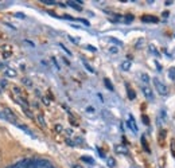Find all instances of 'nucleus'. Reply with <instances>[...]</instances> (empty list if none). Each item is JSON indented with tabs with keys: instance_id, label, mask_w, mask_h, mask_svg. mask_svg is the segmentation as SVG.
<instances>
[{
	"instance_id": "obj_1",
	"label": "nucleus",
	"mask_w": 175,
	"mask_h": 168,
	"mask_svg": "<svg viewBox=\"0 0 175 168\" xmlns=\"http://www.w3.org/2000/svg\"><path fill=\"white\" fill-rule=\"evenodd\" d=\"M8 168H55L49 160L44 159H23L9 165Z\"/></svg>"
},
{
	"instance_id": "obj_2",
	"label": "nucleus",
	"mask_w": 175,
	"mask_h": 168,
	"mask_svg": "<svg viewBox=\"0 0 175 168\" xmlns=\"http://www.w3.org/2000/svg\"><path fill=\"white\" fill-rule=\"evenodd\" d=\"M0 119L6 120V121L11 122V124H16L18 122L16 114H15L11 109H8V108H6V109H3L1 112H0Z\"/></svg>"
},
{
	"instance_id": "obj_3",
	"label": "nucleus",
	"mask_w": 175,
	"mask_h": 168,
	"mask_svg": "<svg viewBox=\"0 0 175 168\" xmlns=\"http://www.w3.org/2000/svg\"><path fill=\"white\" fill-rule=\"evenodd\" d=\"M154 86H155V89L158 90V93H159V94H162V96L168 94V87H167L162 81H159L158 78L154 79Z\"/></svg>"
},
{
	"instance_id": "obj_4",
	"label": "nucleus",
	"mask_w": 175,
	"mask_h": 168,
	"mask_svg": "<svg viewBox=\"0 0 175 168\" xmlns=\"http://www.w3.org/2000/svg\"><path fill=\"white\" fill-rule=\"evenodd\" d=\"M141 20H143L144 23H158L159 19H158L156 16H152V15H143V16H141Z\"/></svg>"
},
{
	"instance_id": "obj_5",
	"label": "nucleus",
	"mask_w": 175,
	"mask_h": 168,
	"mask_svg": "<svg viewBox=\"0 0 175 168\" xmlns=\"http://www.w3.org/2000/svg\"><path fill=\"white\" fill-rule=\"evenodd\" d=\"M114 151H116L117 153H121V155H128V148L122 144L116 145V147H114Z\"/></svg>"
},
{
	"instance_id": "obj_6",
	"label": "nucleus",
	"mask_w": 175,
	"mask_h": 168,
	"mask_svg": "<svg viewBox=\"0 0 175 168\" xmlns=\"http://www.w3.org/2000/svg\"><path fill=\"white\" fill-rule=\"evenodd\" d=\"M127 125H128V127L132 129V132L137 133V125H136V122H135V119L132 116H129V120L127 121Z\"/></svg>"
},
{
	"instance_id": "obj_7",
	"label": "nucleus",
	"mask_w": 175,
	"mask_h": 168,
	"mask_svg": "<svg viewBox=\"0 0 175 168\" xmlns=\"http://www.w3.org/2000/svg\"><path fill=\"white\" fill-rule=\"evenodd\" d=\"M4 76L8 77V78H15V77H16V70L12 69V67H7V69L4 70Z\"/></svg>"
},
{
	"instance_id": "obj_8",
	"label": "nucleus",
	"mask_w": 175,
	"mask_h": 168,
	"mask_svg": "<svg viewBox=\"0 0 175 168\" xmlns=\"http://www.w3.org/2000/svg\"><path fill=\"white\" fill-rule=\"evenodd\" d=\"M141 90H143L144 96H146L148 100H151V101H152V100H154V93H152V90L149 89V87H147V86H143V89H141Z\"/></svg>"
},
{
	"instance_id": "obj_9",
	"label": "nucleus",
	"mask_w": 175,
	"mask_h": 168,
	"mask_svg": "<svg viewBox=\"0 0 175 168\" xmlns=\"http://www.w3.org/2000/svg\"><path fill=\"white\" fill-rule=\"evenodd\" d=\"M166 136H167V130L162 129L160 133H159V137H158V140H159V143H160L162 147H164V139H166Z\"/></svg>"
},
{
	"instance_id": "obj_10",
	"label": "nucleus",
	"mask_w": 175,
	"mask_h": 168,
	"mask_svg": "<svg viewBox=\"0 0 175 168\" xmlns=\"http://www.w3.org/2000/svg\"><path fill=\"white\" fill-rule=\"evenodd\" d=\"M16 125H18V128H19V129L24 130V132H26L27 135H30V136H31V137H35V136H34V133H32V130L30 129L28 127H26V125H22V124H16Z\"/></svg>"
},
{
	"instance_id": "obj_11",
	"label": "nucleus",
	"mask_w": 175,
	"mask_h": 168,
	"mask_svg": "<svg viewBox=\"0 0 175 168\" xmlns=\"http://www.w3.org/2000/svg\"><path fill=\"white\" fill-rule=\"evenodd\" d=\"M78 4H81V1H67V6H70L77 11H81V6H78Z\"/></svg>"
},
{
	"instance_id": "obj_12",
	"label": "nucleus",
	"mask_w": 175,
	"mask_h": 168,
	"mask_svg": "<svg viewBox=\"0 0 175 168\" xmlns=\"http://www.w3.org/2000/svg\"><path fill=\"white\" fill-rule=\"evenodd\" d=\"M141 147H143V149L146 152H149L151 149H149V145H148V143H147V140H146V137L144 136H141Z\"/></svg>"
},
{
	"instance_id": "obj_13",
	"label": "nucleus",
	"mask_w": 175,
	"mask_h": 168,
	"mask_svg": "<svg viewBox=\"0 0 175 168\" xmlns=\"http://www.w3.org/2000/svg\"><path fill=\"white\" fill-rule=\"evenodd\" d=\"M106 165H108L109 168L116 167V160H114L113 157H108V159H106Z\"/></svg>"
},
{
	"instance_id": "obj_14",
	"label": "nucleus",
	"mask_w": 175,
	"mask_h": 168,
	"mask_svg": "<svg viewBox=\"0 0 175 168\" xmlns=\"http://www.w3.org/2000/svg\"><path fill=\"white\" fill-rule=\"evenodd\" d=\"M127 93H128V98H129V100H135L136 94H135V92L128 86V85H127Z\"/></svg>"
},
{
	"instance_id": "obj_15",
	"label": "nucleus",
	"mask_w": 175,
	"mask_h": 168,
	"mask_svg": "<svg viewBox=\"0 0 175 168\" xmlns=\"http://www.w3.org/2000/svg\"><path fill=\"white\" fill-rule=\"evenodd\" d=\"M129 67H131V61H124V62L121 63V69L124 70V71L129 70Z\"/></svg>"
},
{
	"instance_id": "obj_16",
	"label": "nucleus",
	"mask_w": 175,
	"mask_h": 168,
	"mask_svg": "<svg viewBox=\"0 0 175 168\" xmlns=\"http://www.w3.org/2000/svg\"><path fill=\"white\" fill-rule=\"evenodd\" d=\"M170 147H171V155L175 157V139L170 140Z\"/></svg>"
},
{
	"instance_id": "obj_17",
	"label": "nucleus",
	"mask_w": 175,
	"mask_h": 168,
	"mask_svg": "<svg viewBox=\"0 0 175 168\" xmlns=\"http://www.w3.org/2000/svg\"><path fill=\"white\" fill-rule=\"evenodd\" d=\"M104 85L106 86V89H108V90H113V85L111 84V81H109L108 78H105V79H104Z\"/></svg>"
},
{
	"instance_id": "obj_18",
	"label": "nucleus",
	"mask_w": 175,
	"mask_h": 168,
	"mask_svg": "<svg viewBox=\"0 0 175 168\" xmlns=\"http://www.w3.org/2000/svg\"><path fill=\"white\" fill-rule=\"evenodd\" d=\"M82 63H84V66L86 67V70H88V71H90V73H94V69H93V67H92V66H90V65H89V63H88L86 61H84V59H82Z\"/></svg>"
},
{
	"instance_id": "obj_19",
	"label": "nucleus",
	"mask_w": 175,
	"mask_h": 168,
	"mask_svg": "<svg viewBox=\"0 0 175 168\" xmlns=\"http://www.w3.org/2000/svg\"><path fill=\"white\" fill-rule=\"evenodd\" d=\"M168 77L170 79H172V81H175V67H171L168 71Z\"/></svg>"
},
{
	"instance_id": "obj_20",
	"label": "nucleus",
	"mask_w": 175,
	"mask_h": 168,
	"mask_svg": "<svg viewBox=\"0 0 175 168\" xmlns=\"http://www.w3.org/2000/svg\"><path fill=\"white\" fill-rule=\"evenodd\" d=\"M81 160H82V161H85V163H89V164H93V163H94V160L92 159V157H88V156H82Z\"/></svg>"
},
{
	"instance_id": "obj_21",
	"label": "nucleus",
	"mask_w": 175,
	"mask_h": 168,
	"mask_svg": "<svg viewBox=\"0 0 175 168\" xmlns=\"http://www.w3.org/2000/svg\"><path fill=\"white\" fill-rule=\"evenodd\" d=\"M69 117H70V124L71 125H74V127H78V121H77L76 119H74L71 114H69Z\"/></svg>"
},
{
	"instance_id": "obj_22",
	"label": "nucleus",
	"mask_w": 175,
	"mask_h": 168,
	"mask_svg": "<svg viewBox=\"0 0 175 168\" xmlns=\"http://www.w3.org/2000/svg\"><path fill=\"white\" fill-rule=\"evenodd\" d=\"M38 121H39V124H41V127H46V124H44V119H43V116L42 114H39L38 116Z\"/></svg>"
},
{
	"instance_id": "obj_23",
	"label": "nucleus",
	"mask_w": 175,
	"mask_h": 168,
	"mask_svg": "<svg viewBox=\"0 0 175 168\" xmlns=\"http://www.w3.org/2000/svg\"><path fill=\"white\" fill-rule=\"evenodd\" d=\"M23 109H24V113H26V114H27V116H28V117H30V119H34V114H32V113H31V110H30V109H28V108H23Z\"/></svg>"
},
{
	"instance_id": "obj_24",
	"label": "nucleus",
	"mask_w": 175,
	"mask_h": 168,
	"mask_svg": "<svg viewBox=\"0 0 175 168\" xmlns=\"http://www.w3.org/2000/svg\"><path fill=\"white\" fill-rule=\"evenodd\" d=\"M141 120H143V122L146 125H149V119H148V116H147V114H143V116H141Z\"/></svg>"
},
{
	"instance_id": "obj_25",
	"label": "nucleus",
	"mask_w": 175,
	"mask_h": 168,
	"mask_svg": "<svg viewBox=\"0 0 175 168\" xmlns=\"http://www.w3.org/2000/svg\"><path fill=\"white\" fill-rule=\"evenodd\" d=\"M22 82H23V84L26 85V86H32V82L30 81L28 78H23V79H22Z\"/></svg>"
},
{
	"instance_id": "obj_26",
	"label": "nucleus",
	"mask_w": 175,
	"mask_h": 168,
	"mask_svg": "<svg viewBox=\"0 0 175 168\" xmlns=\"http://www.w3.org/2000/svg\"><path fill=\"white\" fill-rule=\"evenodd\" d=\"M94 112H96V110H94L93 106H88L86 108V113L88 114H94Z\"/></svg>"
},
{
	"instance_id": "obj_27",
	"label": "nucleus",
	"mask_w": 175,
	"mask_h": 168,
	"mask_svg": "<svg viewBox=\"0 0 175 168\" xmlns=\"http://www.w3.org/2000/svg\"><path fill=\"white\" fill-rule=\"evenodd\" d=\"M54 128H55V130H57V132H58V133H59V132H62V130H63V127H62L61 124H57Z\"/></svg>"
},
{
	"instance_id": "obj_28",
	"label": "nucleus",
	"mask_w": 175,
	"mask_h": 168,
	"mask_svg": "<svg viewBox=\"0 0 175 168\" xmlns=\"http://www.w3.org/2000/svg\"><path fill=\"white\" fill-rule=\"evenodd\" d=\"M43 4H47V6H51V4H57L55 1H50V0H42Z\"/></svg>"
},
{
	"instance_id": "obj_29",
	"label": "nucleus",
	"mask_w": 175,
	"mask_h": 168,
	"mask_svg": "<svg viewBox=\"0 0 175 168\" xmlns=\"http://www.w3.org/2000/svg\"><path fill=\"white\" fill-rule=\"evenodd\" d=\"M141 79H143L144 82H148L149 81V77L147 76V74H141Z\"/></svg>"
},
{
	"instance_id": "obj_30",
	"label": "nucleus",
	"mask_w": 175,
	"mask_h": 168,
	"mask_svg": "<svg viewBox=\"0 0 175 168\" xmlns=\"http://www.w3.org/2000/svg\"><path fill=\"white\" fill-rule=\"evenodd\" d=\"M51 61H52V63H54V66H55V67H57V69H58V70H59V65H58V62H57V59H55V58H54V57H52V58H51Z\"/></svg>"
},
{
	"instance_id": "obj_31",
	"label": "nucleus",
	"mask_w": 175,
	"mask_h": 168,
	"mask_svg": "<svg viewBox=\"0 0 175 168\" xmlns=\"http://www.w3.org/2000/svg\"><path fill=\"white\" fill-rule=\"evenodd\" d=\"M59 47H62V50H65V51H66V52H67V54H69V55H71V52H70L69 50H67L66 47H65V46H63V44H62V43H59Z\"/></svg>"
},
{
	"instance_id": "obj_32",
	"label": "nucleus",
	"mask_w": 175,
	"mask_h": 168,
	"mask_svg": "<svg viewBox=\"0 0 175 168\" xmlns=\"http://www.w3.org/2000/svg\"><path fill=\"white\" fill-rule=\"evenodd\" d=\"M133 20V16L132 15H128V16H125V22H132Z\"/></svg>"
},
{
	"instance_id": "obj_33",
	"label": "nucleus",
	"mask_w": 175,
	"mask_h": 168,
	"mask_svg": "<svg viewBox=\"0 0 175 168\" xmlns=\"http://www.w3.org/2000/svg\"><path fill=\"white\" fill-rule=\"evenodd\" d=\"M42 101H43V104H44V105H50V101L46 98V97H42Z\"/></svg>"
},
{
	"instance_id": "obj_34",
	"label": "nucleus",
	"mask_w": 175,
	"mask_h": 168,
	"mask_svg": "<svg viewBox=\"0 0 175 168\" xmlns=\"http://www.w3.org/2000/svg\"><path fill=\"white\" fill-rule=\"evenodd\" d=\"M111 42H113V43H116V44H122L120 41H117V39H114V38H111Z\"/></svg>"
},
{
	"instance_id": "obj_35",
	"label": "nucleus",
	"mask_w": 175,
	"mask_h": 168,
	"mask_svg": "<svg viewBox=\"0 0 175 168\" xmlns=\"http://www.w3.org/2000/svg\"><path fill=\"white\" fill-rule=\"evenodd\" d=\"M86 49H88V50H90V51H96V47L90 46V44H88V46H86Z\"/></svg>"
},
{
	"instance_id": "obj_36",
	"label": "nucleus",
	"mask_w": 175,
	"mask_h": 168,
	"mask_svg": "<svg viewBox=\"0 0 175 168\" xmlns=\"http://www.w3.org/2000/svg\"><path fill=\"white\" fill-rule=\"evenodd\" d=\"M79 22H82V23H84L85 26H89V22H88V20H85V19H79Z\"/></svg>"
},
{
	"instance_id": "obj_37",
	"label": "nucleus",
	"mask_w": 175,
	"mask_h": 168,
	"mask_svg": "<svg viewBox=\"0 0 175 168\" xmlns=\"http://www.w3.org/2000/svg\"><path fill=\"white\" fill-rule=\"evenodd\" d=\"M71 168H84V167H82V165H78V164H73Z\"/></svg>"
},
{
	"instance_id": "obj_38",
	"label": "nucleus",
	"mask_w": 175,
	"mask_h": 168,
	"mask_svg": "<svg viewBox=\"0 0 175 168\" xmlns=\"http://www.w3.org/2000/svg\"><path fill=\"white\" fill-rule=\"evenodd\" d=\"M1 86L6 87V86H7V81H4V79H3V81H1Z\"/></svg>"
},
{
	"instance_id": "obj_39",
	"label": "nucleus",
	"mask_w": 175,
	"mask_h": 168,
	"mask_svg": "<svg viewBox=\"0 0 175 168\" xmlns=\"http://www.w3.org/2000/svg\"><path fill=\"white\" fill-rule=\"evenodd\" d=\"M16 16H18V17H20V19H23V17H24L23 14H20V12H19V14H16Z\"/></svg>"
},
{
	"instance_id": "obj_40",
	"label": "nucleus",
	"mask_w": 175,
	"mask_h": 168,
	"mask_svg": "<svg viewBox=\"0 0 175 168\" xmlns=\"http://www.w3.org/2000/svg\"><path fill=\"white\" fill-rule=\"evenodd\" d=\"M111 52H113V54L114 52H117V49H111Z\"/></svg>"
},
{
	"instance_id": "obj_41",
	"label": "nucleus",
	"mask_w": 175,
	"mask_h": 168,
	"mask_svg": "<svg viewBox=\"0 0 175 168\" xmlns=\"http://www.w3.org/2000/svg\"><path fill=\"white\" fill-rule=\"evenodd\" d=\"M168 16V12H163V17H167Z\"/></svg>"
}]
</instances>
